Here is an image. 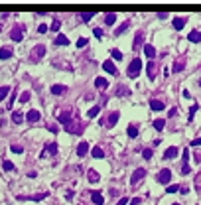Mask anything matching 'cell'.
<instances>
[{
    "instance_id": "obj_1",
    "label": "cell",
    "mask_w": 201,
    "mask_h": 205,
    "mask_svg": "<svg viewBox=\"0 0 201 205\" xmlns=\"http://www.w3.org/2000/svg\"><path fill=\"white\" fill-rule=\"evenodd\" d=\"M140 71H142V59H138V57H136V59L130 61V65H128V71H126V73H128V77L134 79L138 73H140Z\"/></svg>"
},
{
    "instance_id": "obj_2",
    "label": "cell",
    "mask_w": 201,
    "mask_h": 205,
    "mask_svg": "<svg viewBox=\"0 0 201 205\" xmlns=\"http://www.w3.org/2000/svg\"><path fill=\"white\" fill-rule=\"evenodd\" d=\"M63 128H65L67 132H71V134H77V132L81 130V124H79V120H69Z\"/></svg>"
},
{
    "instance_id": "obj_3",
    "label": "cell",
    "mask_w": 201,
    "mask_h": 205,
    "mask_svg": "<svg viewBox=\"0 0 201 205\" xmlns=\"http://www.w3.org/2000/svg\"><path fill=\"white\" fill-rule=\"evenodd\" d=\"M144 175H146V170H144V168H138V170L132 174V178H130V183H132V186H138V182H140V179L144 178Z\"/></svg>"
},
{
    "instance_id": "obj_4",
    "label": "cell",
    "mask_w": 201,
    "mask_h": 205,
    "mask_svg": "<svg viewBox=\"0 0 201 205\" xmlns=\"http://www.w3.org/2000/svg\"><path fill=\"white\" fill-rule=\"evenodd\" d=\"M170 179H171V171L168 168H164L158 174V183H170Z\"/></svg>"
},
{
    "instance_id": "obj_5",
    "label": "cell",
    "mask_w": 201,
    "mask_h": 205,
    "mask_svg": "<svg viewBox=\"0 0 201 205\" xmlns=\"http://www.w3.org/2000/svg\"><path fill=\"white\" fill-rule=\"evenodd\" d=\"M45 55V45H36V48L32 49V53H30V57H34V59H40V57H44Z\"/></svg>"
},
{
    "instance_id": "obj_6",
    "label": "cell",
    "mask_w": 201,
    "mask_h": 205,
    "mask_svg": "<svg viewBox=\"0 0 201 205\" xmlns=\"http://www.w3.org/2000/svg\"><path fill=\"white\" fill-rule=\"evenodd\" d=\"M10 37H12L14 41H22V37H24V28H22V26H16L14 30L10 32Z\"/></svg>"
},
{
    "instance_id": "obj_7",
    "label": "cell",
    "mask_w": 201,
    "mask_h": 205,
    "mask_svg": "<svg viewBox=\"0 0 201 205\" xmlns=\"http://www.w3.org/2000/svg\"><path fill=\"white\" fill-rule=\"evenodd\" d=\"M103 69L107 71V73H111V75H116V73H118V71H116V67H115V63H112L111 59H108V61H104V63H103Z\"/></svg>"
},
{
    "instance_id": "obj_8",
    "label": "cell",
    "mask_w": 201,
    "mask_h": 205,
    "mask_svg": "<svg viewBox=\"0 0 201 205\" xmlns=\"http://www.w3.org/2000/svg\"><path fill=\"white\" fill-rule=\"evenodd\" d=\"M150 108H152V111H164L166 104L162 101H158V99H152V101H150Z\"/></svg>"
},
{
    "instance_id": "obj_9",
    "label": "cell",
    "mask_w": 201,
    "mask_h": 205,
    "mask_svg": "<svg viewBox=\"0 0 201 205\" xmlns=\"http://www.w3.org/2000/svg\"><path fill=\"white\" fill-rule=\"evenodd\" d=\"M144 53H146V57L154 59V57H156V48H154V45H150V44H146L144 45Z\"/></svg>"
},
{
    "instance_id": "obj_10",
    "label": "cell",
    "mask_w": 201,
    "mask_h": 205,
    "mask_svg": "<svg viewBox=\"0 0 201 205\" xmlns=\"http://www.w3.org/2000/svg\"><path fill=\"white\" fill-rule=\"evenodd\" d=\"M178 152H179V150H178V148H175V146H170V148H168V150H166V154H164V158H166V160H171V158H175V156H178Z\"/></svg>"
},
{
    "instance_id": "obj_11",
    "label": "cell",
    "mask_w": 201,
    "mask_h": 205,
    "mask_svg": "<svg viewBox=\"0 0 201 205\" xmlns=\"http://www.w3.org/2000/svg\"><path fill=\"white\" fill-rule=\"evenodd\" d=\"M87 152H89V144H87V142H79V146H77V156H85Z\"/></svg>"
},
{
    "instance_id": "obj_12",
    "label": "cell",
    "mask_w": 201,
    "mask_h": 205,
    "mask_svg": "<svg viewBox=\"0 0 201 205\" xmlns=\"http://www.w3.org/2000/svg\"><path fill=\"white\" fill-rule=\"evenodd\" d=\"M12 57V48H0V59H10Z\"/></svg>"
},
{
    "instance_id": "obj_13",
    "label": "cell",
    "mask_w": 201,
    "mask_h": 205,
    "mask_svg": "<svg viewBox=\"0 0 201 205\" xmlns=\"http://www.w3.org/2000/svg\"><path fill=\"white\" fill-rule=\"evenodd\" d=\"M183 67H185V59H183V57H179V59L174 63V73H179Z\"/></svg>"
},
{
    "instance_id": "obj_14",
    "label": "cell",
    "mask_w": 201,
    "mask_h": 205,
    "mask_svg": "<svg viewBox=\"0 0 201 205\" xmlns=\"http://www.w3.org/2000/svg\"><path fill=\"white\" fill-rule=\"evenodd\" d=\"M26 118L30 120V122H37V120H40V112H37V111H34V108H32V111L26 115Z\"/></svg>"
},
{
    "instance_id": "obj_15",
    "label": "cell",
    "mask_w": 201,
    "mask_h": 205,
    "mask_svg": "<svg viewBox=\"0 0 201 205\" xmlns=\"http://www.w3.org/2000/svg\"><path fill=\"white\" fill-rule=\"evenodd\" d=\"M65 91H67L65 85H53L51 87V93L53 95H65Z\"/></svg>"
},
{
    "instance_id": "obj_16",
    "label": "cell",
    "mask_w": 201,
    "mask_h": 205,
    "mask_svg": "<svg viewBox=\"0 0 201 205\" xmlns=\"http://www.w3.org/2000/svg\"><path fill=\"white\" fill-rule=\"evenodd\" d=\"M91 199H93V203H95V205H103V201H104L103 195H100L99 191H93V193H91Z\"/></svg>"
},
{
    "instance_id": "obj_17",
    "label": "cell",
    "mask_w": 201,
    "mask_h": 205,
    "mask_svg": "<svg viewBox=\"0 0 201 205\" xmlns=\"http://www.w3.org/2000/svg\"><path fill=\"white\" fill-rule=\"evenodd\" d=\"M44 154H49V156H55L57 154V144H48L44 150Z\"/></svg>"
},
{
    "instance_id": "obj_18",
    "label": "cell",
    "mask_w": 201,
    "mask_h": 205,
    "mask_svg": "<svg viewBox=\"0 0 201 205\" xmlns=\"http://www.w3.org/2000/svg\"><path fill=\"white\" fill-rule=\"evenodd\" d=\"M146 71H148V77L154 79V77H156V63H154V61H150L148 67H146Z\"/></svg>"
},
{
    "instance_id": "obj_19",
    "label": "cell",
    "mask_w": 201,
    "mask_h": 205,
    "mask_svg": "<svg viewBox=\"0 0 201 205\" xmlns=\"http://www.w3.org/2000/svg\"><path fill=\"white\" fill-rule=\"evenodd\" d=\"M187 40H189V41H193V44H199V41H201V32H197V30H195V32H191Z\"/></svg>"
},
{
    "instance_id": "obj_20",
    "label": "cell",
    "mask_w": 201,
    "mask_h": 205,
    "mask_svg": "<svg viewBox=\"0 0 201 205\" xmlns=\"http://www.w3.org/2000/svg\"><path fill=\"white\" fill-rule=\"evenodd\" d=\"M69 116H71V112H69V111H65V112H61V115H59V118H57V120H59V122L65 126V124L69 122Z\"/></svg>"
},
{
    "instance_id": "obj_21",
    "label": "cell",
    "mask_w": 201,
    "mask_h": 205,
    "mask_svg": "<svg viewBox=\"0 0 201 205\" xmlns=\"http://www.w3.org/2000/svg\"><path fill=\"white\" fill-rule=\"evenodd\" d=\"M107 85H108V81H107L104 77H97V79H95V87H100V89H104Z\"/></svg>"
},
{
    "instance_id": "obj_22",
    "label": "cell",
    "mask_w": 201,
    "mask_h": 205,
    "mask_svg": "<svg viewBox=\"0 0 201 205\" xmlns=\"http://www.w3.org/2000/svg\"><path fill=\"white\" fill-rule=\"evenodd\" d=\"M118 116H120L118 112H112V115H108V118H107V120H108V126H115L116 120H118Z\"/></svg>"
},
{
    "instance_id": "obj_23",
    "label": "cell",
    "mask_w": 201,
    "mask_h": 205,
    "mask_svg": "<svg viewBox=\"0 0 201 205\" xmlns=\"http://www.w3.org/2000/svg\"><path fill=\"white\" fill-rule=\"evenodd\" d=\"M183 26H185V20L183 18H174V28L175 30H182Z\"/></svg>"
},
{
    "instance_id": "obj_24",
    "label": "cell",
    "mask_w": 201,
    "mask_h": 205,
    "mask_svg": "<svg viewBox=\"0 0 201 205\" xmlns=\"http://www.w3.org/2000/svg\"><path fill=\"white\" fill-rule=\"evenodd\" d=\"M99 179H100V175H99L95 170H91V171H89V182H91V183H97Z\"/></svg>"
},
{
    "instance_id": "obj_25",
    "label": "cell",
    "mask_w": 201,
    "mask_h": 205,
    "mask_svg": "<svg viewBox=\"0 0 201 205\" xmlns=\"http://www.w3.org/2000/svg\"><path fill=\"white\" fill-rule=\"evenodd\" d=\"M48 197V193H37V195H32V197H20V199H32V201H41V199Z\"/></svg>"
},
{
    "instance_id": "obj_26",
    "label": "cell",
    "mask_w": 201,
    "mask_h": 205,
    "mask_svg": "<svg viewBox=\"0 0 201 205\" xmlns=\"http://www.w3.org/2000/svg\"><path fill=\"white\" fill-rule=\"evenodd\" d=\"M55 44H57V45H67V44H69V40H67L63 34H59V36L55 37Z\"/></svg>"
},
{
    "instance_id": "obj_27",
    "label": "cell",
    "mask_w": 201,
    "mask_h": 205,
    "mask_svg": "<svg viewBox=\"0 0 201 205\" xmlns=\"http://www.w3.org/2000/svg\"><path fill=\"white\" fill-rule=\"evenodd\" d=\"M12 122H14V124H20V122H24V116L20 115V112H14V115H12Z\"/></svg>"
},
{
    "instance_id": "obj_28",
    "label": "cell",
    "mask_w": 201,
    "mask_h": 205,
    "mask_svg": "<svg viewBox=\"0 0 201 205\" xmlns=\"http://www.w3.org/2000/svg\"><path fill=\"white\" fill-rule=\"evenodd\" d=\"M142 37H144V36H142V32H136V37H134V49H138V48H140Z\"/></svg>"
},
{
    "instance_id": "obj_29",
    "label": "cell",
    "mask_w": 201,
    "mask_h": 205,
    "mask_svg": "<svg viewBox=\"0 0 201 205\" xmlns=\"http://www.w3.org/2000/svg\"><path fill=\"white\" fill-rule=\"evenodd\" d=\"M99 112H100V107H93L89 112H87V116H89V118H95V116H97Z\"/></svg>"
},
{
    "instance_id": "obj_30",
    "label": "cell",
    "mask_w": 201,
    "mask_h": 205,
    "mask_svg": "<svg viewBox=\"0 0 201 205\" xmlns=\"http://www.w3.org/2000/svg\"><path fill=\"white\" fill-rule=\"evenodd\" d=\"M91 154H93V156H95V158H103V156H104V152H103V150H100V148H99V146H95V148H93V150H91Z\"/></svg>"
},
{
    "instance_id": "obj_31",
    "label": "cell",
    "mask_w": 201,
    "mask_h": 205,
    "mask_svg": "<svg viewBox=\"0 0 201 205\" xmlns=\"http://www.w3.org/2000/svg\"><path fill=\"white\" fill-rule=\"evenodd\" d=\"M128 136H130V138H136V136H138V128L134 126V124H130V126H128Z\"/></svg>"
},
{
    "instance_id": "obj_32",
    "label": "cell",
    "mask_w": 201,
    "mask_h": 205,
    "mask_svg": "<svg viewBox=\"0 0 201 205\" xmlns=\"http://www.w3.org/2000/svg\"><path fill=\"white\" fill-rule=\"evenodd\" d=\"M104 22H107L108 26H111V24H115L116 22V14H107V16H104Z\"/></svg>"
},
{
    "instance_id": "obj_33",
    "label": "cell",
    "mask_w": 201,
    "mask_h": 205,
    "mask_svg": "<svg viewBox=\"0 0 201 205\" xmlns=\"http://www.w3.org/2000/svg\"><path fill=\"white\" fill-rule=\"evenodd\" d=\"M8 93H10V87H0V101H2V99H6Z\"/></svg>"
},
{
    "instance_id": "obj_34",
    "label": "cell",
    "mask_w": 201,
    "mask_h": 205,
    "mask_svg": "<svg viewBox=\"0 0 201 205\" xmlns=\"http://www.w3.org/2000/svg\"><path fill=\"white\" fill-rule=\"evenodd\" d=\"M164 120H162V118H158V120H154V128H156V130H162V128H164Z\"/></svg>"
},
{
    "instance_id": "obj_35",
    "label": "cell",
    "mask_w": 201,
    "mask_h": 205,
    "mask_svg": "<svg viewBox=\"0 0 201 205\" xmlns=\"http://www.w3.org/2000/svg\"><path fill=\"white\" fill-rule=\"evenodd\" d=\"M116 93H118L120 97H122V95H130V91H128V89H126V87H124V85H120V87H118V91H116Z\"/></svg>"
},
{
    "instance_id": "obj_36",
    "label": "cell",
    "mask_w": 201,
    "mask_h": 205,
    "mask_svg": "<svg viewBox=\"0 0 201 205\" xmlns=\"http://www.w3.org/2000/svg\"><path fill=\"white\" fill-rule=\"evenodd\" d=\"M4 170H6V171H12V170H14V164H12V162L10 160H6V162H4Z\"/></svg>"
},
{
    "instance_id": "obj_37",
    "label": "cell",
    "mask_w": 201,
    "mask_h": 205,
    "mask_svg": "<svg viewBox=\"0 0 201 205\" xmlns=\"http://www.w3.org/2000/svg\"><path fill=\"white\" fill-rule=\"evenodd\" d=\"M28 101H30V93L26 91V93H22V95H20V103H28Z\"/></svg>"
},
{
    "instance_id": "obj_38",
    "label": "cell",
    "mask_w": 201,
    "mask_h": 205,
    "mask_svg": "<svg viewBox=\"0 0 201 205\" xmlns=\"http://www.w3.org/2000/svg\"><path fill=\"white\" fill-rule=\"evenodd\" d=\"M168 193H175V191H179V186H175V183H174V186H168Z\"/></svg>"
},
{
    "instance_id": "obj_39",
    "label": "cell",
    "mask_w": 201,
    "mask_h": 205,
    "mask_svg": "<svg viewBox=\"0 0 201 205\" xmlns=\"http://www.w3.org/2000/svg\"><path fill=\"white\" fill-rule=\"evenodd\" d=\"M142 156H144L146 160H150V158H152V150H148V148H146V150H142Z\"/></svg>"
},
{
    "instance_id": "obj_40",
    "label": "cell",
    "mask_w": 201,
    "mask_h": 205,
    "mask_svg": "<svg viewBox=\"0 0 201 205\" xmlns=\"http://www.w3.org/2000/svg\"><path fill=\"white\" fill-rule=\"evenodd\" d=\"M85 45H87V40L85 37H79L77 40V48H85Z\"/></svg>"
},
{
    "instance_id": "obj_41",
    "label": "cell",
    "mask_w": 201,
    "mask_h": 205,
    "mask_svg": "<svg viewBox=\"0 0 201 205\" xmlns=\"http://www.w3.org/2000/svg\"><path fill=\"white\" fill-rule=\"evenodd\" d=\"M189 164H187V162H183V166H182V174H189Z\"/></svg>"
},
{
    "instance_id": "obj_42",
    "label": "cell",
    "mask_w": 201,
    "mask_h": 205,
    "mask_svg": "<svg viewBox=\"0 0 201 205\" xmlns=\"http://www.w3.org/2000/svg\"><path fill=\"white\" fill-rule=\"evenodd\" d=\"M112 57H115V59H122V53H120L118 49H112Z\"/></svg>"
},
{
    "instance_id": "obj_43",
    "label": "cell",
    "mask_w": 201,
    "mask_h": 205,
    "mask_svg": "<svg viewBox=\"0 0 201 205\" xmlns=\"http://www.w3.org/2000/svg\"><path fill=\"white\" fill-rule=\"evenodd\" d=\"M126 28H128V24H126V22H124V24H122V26H120V28H118V30H116V36H120V34H122V32H124V30H126Z\"/></svg>"
},
{
    "instance_id": "obj_44",
    "label": "cell",
    "mask_w": 201,
    "mask_h": 205,
    "mask_svg": "<svg viewBox=\"0 0 201 205\" xmlns=\"http://www.w3.org/2000/svg\"><path fill=\"white\" fill-rule=\"evenodd\" d=\"M59 26H61V24H59V20H53V24H51V30H59Z\"/></svg>"
},
{
    "instance_id": "obj_45",
    "label": "cell",
    "mask_w": 201,
    "mask_h": 205,
    "mask_svg": "<svg viewBox=\"0 0 201 205\" xmlns=\"http://www.w3.org/2000/svg\"><path fill=\"white\" fill-rule=\"evenodd\" d=\"M12 152H14V154H22V146H12Z\"/></svg>"
},
{
    "instance_id": "obj_46",
    "label": "cell",
    "mask_w": 201,
    "mask_h": 205,
    "mask_svg": "<svg viewBox=\"0 0 201 205\" xmlns=\"http://www.w3.org/2000/svg\"><path fill=\"white\" fill-rule=\"evenodd\" d=\"M37 32H40V34H45V32H48V26H45V24H41V26L37 28Z\"/></svg>"
},
{
    "instance_id": "obj_47",
    "label": "cell",
    "mask_w": 201,
    "mask_h": 205,
    "mask_svg": "<svg viewBox=\"0 0 201 205\" xmlns=\"http://www.w3.org/2000/svg\"><path fill=\"white\" fill-rule=\"evenodd\" d=\"M195 111H197V104H193V107H191V111H189V120L193 118V115H195Z\"/></svg>"
},
{
    "instance_id": "obj_48",
    "label": "cell",
    "mask_w": 201,
    "mask_h": 205,
    "mask_svg": "<svg viewBox=\"0 0 201 205\" xmlns=\"http://www.w3.org/2000/svg\"><path fill=\"white\" fill-rule=\"evenodd\" d=\"M91 18H93V14H81V20H85V22H89Z\"/></svg>"
},
{
    "instance_id": "obj_49",
    "label": "cell",
    "mask_w": 201,
    "mask_h": 205,
    "mask_svg": "<svg viewBox=\"0 0 201 205\" xmlns=\"http://www.w3.org/2000/svg\"><path fill=\"white\" fill-rule=\"evenodd\" d=\"M191 146H193V148H195V146H201V138H195V140L191 142Z\"/></svg>"
},
{
    "instance_id": "obj_50",
    "label": "cell",
    "mask_w": 201,
    "mask_h": 205,
    "mask_svg": "<svg viewBox=\"0 0 201 205\" xmlns=\"http://www.w3.org/2000/svg\"><path fill=\"white\" fill-rule=\"evenodd\" d=\"M140 201H142V199H140V197H134V199H132V201H130V205H140Z\"/></svg>"
},
{
    "instance_id": "obj_51",
    "label": "cell",
    "mask_w": 201,
    "mask_h": 205,
    "mask_svg": "<svg viewBox=\"0 0 201 205\" xmlns=\"http://www.w3.org/2000/svg\"><path fill=\"white\" fill-rule=\"evenodd\" d=\"M95 36L100 37V36H103V30H100V28H95Z\"/></svg>"
},
{
    "instance_id": "obj_52",
    "label": "cell",
    "mask_w": 201,
    "mask_h": 205,
    "mask_svg": "<svg viewBox=\"0 0 201 205\" xmlns=\"http://www.w3.org/2000/svg\"><path fill=\"white\" fill-rule=\"evenodd\" d=\"M126 203H128V199L122 197V199H118V203H116V205H126Z\"/></svg>"
},
{
    "instance_id": "obj_53",
    "label": "cell",
    "mask_w": 201,
    "mask_h": 205,
    "mask_svg": "<svg viewBox=\"0 0 201 205\" xmlns=\"http://www.w3.org/2000/svg\"><path fill=\"white\" fill-rule=\"evenodd\" d=\"M174 205H179V203H174Z\"/></svg>"
}]
</instances>
